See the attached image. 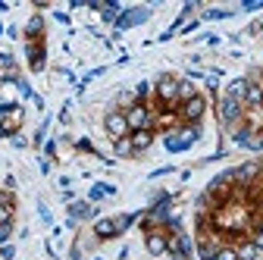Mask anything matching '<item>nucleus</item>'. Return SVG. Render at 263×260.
Instances as JSON below:
<instances>
[{"mask_svg":"<svg viewBox=\"0 0 263 260\" xmlns=\"http://www.w3.org/2000/svg\"><path fill=\"white\" fill-rule=\"evenodd\" d=\"M94 216H97V210H94L91 201H72V204H69V219H72V222H79V219H94Z\"/></svg>","mask_w":263,"mask_h":260,"instance_id":"obj_16","label":"nucleus"},{"mask_svg":"<svg viewBox=\"0 0 263 260\" xmlns=\"http://www.w3.org/2000/svg\"><path fill=\"white\" fill-rule=\"evenodd\" d=\"M154 97H157V104H160V107L176 110V107H179V76L163 72V76L154 82Z\"/></svg>","mask_w":263,"mask_h":260,"instance_id":"obj_1","label":"nucleus"},{"mask_svg":"<svg viewBox=\"0 0 263 260\" xmlns=\"http://www.w3.org/2000/svg\"><path fill=\"white\" fill-rule=\"evenodd\" d=\"M260 176H263V157H260Z\"/></svg>","mask_w":263,"mask_h":260,"instance_id":"obj_34","label":"nucleus"},{"mask_svg":"<svg viewBox=\"0 0 263 260\" xmlns=\"http://www.w3.org/2000/svg\"><path fill=\"white\" fill-rule=\"evenodd\" d=\"M257 198H263V179L257 182Z\"/></svg>","mask_w":263,"mask_h":260,"instance_id":"obj_33","label":"nucleus"},{"mask_svg":"<svg viewBox=\"0 0 263 260\" xmlns=\"http://www.w3.org/2000/svg\"><path fill=\"white\" fill-rule=\"evenodd\" d=\"M38 216H41V219H44V222H47V226H50V222H53V216H50V210H47V207H44V204H38Z\"/></svg>","mask_w":263,"mask_h":260,"instance_id":"obj_29","label":"nucleus"},{"mask_svg":"<svg viewBox=\"0 0 263 260\" xmlns=\"http://www.w3.org/2000/svg\"><path fill=\"white\" fill-rule=\"evenodd\" d=\"M128 138H132V147H135V154H144V151H151V144H154V128H141V132H132Z\"/></svg>","mask_w":263,"mask_h":260,"instance_id":"obj_17","label":"nucleus"},{"mask_svg":"<svg viewBox=\"0 0 263 260\" xmlns=\"http://www.w3.org/2000/svg\"><path fill=\"white\" fill-rule=\"evenodd\" d=\"M204 113H207V97H204V94H197V97H191V101H185V104L176 107V116H179L185 125H201Z\"/></svg>","mask_w":263,"mask_h":260,"instance_id":"obj_4","label":"nucleus"},{"mask_svg":"<svg viewBox=\"0 0 263 260\" xmlns=\"http://www.w3.org/2000/svg\"><path fill=\"white\" fill-rule=\"evenodd\" d=\"M16 219V198L13 191H0V226H7Z\"/></svg>","mask_w":263,"mask_h":260,"instance_id":"obj_13","label":"nucleus"},{"mask_svg":"<svg viewBox=\"0 0 263 260\" xmlns=\"http://www.w3.org/2000/svg\"><path fill=\"white\" fill-rule=\"evenodd\" d=\"M248 242H251V245H254V248L263 254V232L257 229V226H251V229H248Z\"/></svg>","mask_w":263,"mask_h":260,"instance_id":"obj_24","label":"nucleus"},{"mask_svg":"<svg viewBox=\"0 0 263 260\" xmlns=\"http://www.w3.org/2000/svg\"><path fill=\"white\" fill-rule=\"evenodd\" d=\"M113 191H116L113 185H94V188L88 191V201L94 204V201H101V198H107V194H113Z\"/></svg>","mask_w":263,"mask_h":260,"instance_id":"obj_22","label":"nucleus"},{"mask_svg":"<svg viewBox=\"0 0 263 260\" xmlns=\"http://www.w3.org/2000/svg\"><path fill=\"white\" fill-rule=\"evenodd\" d=\"M53 19H57V22H63V25H69V16H66V13H53Z\"/></svg>","mask_w":263,"mask_h":260,"instance_id":"obj_32","label":"nucleus"},{"mask_svg":"<svg viewBox=\"0 0 263 260\" xmlns=\"http://www.w3.org/2000/svg\"><path fill=\"white\" fill-rule=\"evenodd\" d=\"M113 154H116V157H122V160L135 157V147H132V138H119V141H113Z\"/></svg>","mask_w":263,"mask_h":260,"instance_id":"obj_21","label":"nucleus"},{"mask_svg":"<svg viewBox=\"0 0 263 260\" xmlns=\"http://www.w3.org/2000/svg\"><path fill=\"white\" fill-rule=\"evenodd\" d=\"M245 110H263V82H251V79H248Z\"/></svg>","mask_w":263,"mask_h":260,"instance_id":"obj_12","label":"nucleus"},{"mask_svg":"<svg viewBox=\"0 0 263 260\" xmlns=\"http://www.w3.org/2000/svg\"><path fill=\"white\" fill-rule=\"evenodd\" d=\"M25 57H28V66L31 72H41L44 69V41H25Z\"/></svg>","mask_w":263,"mask_h":260,"instance_id":"obj_11","label":"nucleus"},{"mask_svg":"<svg viewBox=\"0 0 263 260\" xmlns=\"http://www.w3.org/2000/svg\"><path fill=\"white\" fill-rule=\"evenodd\" d=\"M166 254H170L173 260H191V254H194L191 235H188V232H170V248H166Z\"/></svg>","mask_w":263,"mask_h":260,"instance_id":"obj_8","label":"nucleus"},{"mask_svg":"<svg viewBox=\"0 0 263 260\" xmlns=\"http://www.w3.org/2000/svg\"><path fill=\"white\" fill-rule=\"evenodd\" d=\"M91 232H94V238H97V242H110V238H116V235H119V232H116V222H113V216L97 219Z\"/></svg>","mask_w":263,"mask_h":260,"instance_id":"obj_14","label":"nucleus"},{"mask_svg":"<svg viewBox=\"0 0 263 260\" xmlns=\"http://www.w3.org/2000/svg\"><path fill=\"white\" fill-rule=\"evenodd\" d=\"M10 238H13V222L0 226V245H10Z\"/></svg>","mask_w":263,"mask_h":260,"instance_id":"obj_25","label":"nucleus"},{"mask_svg":"<svg viewBox=\"0 0 263 260\" xmlns=\"http://www.w3.org/2000/svg\"><path fill=\"white\" fill-rule=\"evenodd\" d=\"M191 97H197V85L191 79H179V104L191 101Z\"/></svg>","mask_w":263,"mask_h":260,"instance_id":"obj_20","label":"nucleus"},{"mask_svg":"<svg viewBox=\"0 0 263 260\" xmlns=\"http://www.w3.org/2000/svg\"><path fill=\"white\" fill-rule=\"evenodd\" d=\"M263 176H260V157H254V160H245L241 166H235L232 170V182H235V188H254L257 182H260Z\"/></svg>","mask_w":263,"mask_h":260,"instance_id":"obj_5","label":"nucleus"},{"mask_svg":"<svg viewBox=\"0 0 263 260\" xmlns=\"http://www.w3.org/2000/svg\"><path fill=\"white\" fill-rule=\"evenodd\" d=\"M44 154H47V157L57 154V141H47V144H44Z\"/></svg>","mask_w":263,"mask_h":260,"instance_id":"obj_31","label":"nucleus"},{"mask_svg":"<svg viewBox=\"0 0 263 260\" xmlns=\"http://www.w3.org/2000/svg\"><path fill=\"white\" fill-rule=\"evenodd\" d=\"M197 138H201V125H182V128H170L166 138H163V144H166L170 154H182V151H188Z\"/></svg>","mask_w":263,"mask_h":260,"instance_id":"obj_2","label":"nucleus"},{"mask_svg":"<svg viewBox=\"0 0 263 260\" xmlns=\"http://www.w3.org/2000/svg\"><path fill=\"white\" fill-rule=\"evenodd\" d=\"M235 254H238V260H260V257H263V254L248 242V235H241V238L235 242Z\"/></svg>","mask_w":263,"mask_h":260,"instance_id":"obj_18","label":"nucleus"},{"mask_svg":"<svg viewBox=\"0 0 263 260\" xmlns=\"http://www.w3.org/2000/svg\"><path fill=\"white\" fill-rule=\"evenodd\" d=\"M216 116H219V125L226 128V132H232L235 125L245 122V104L232 101V97H219L216 101Z\"/></svg>","mask_w":263,"mask_h":260,"instance_id":"obj_3","label":"nucleus"},{"mask_svg":"<svg viewBox=\"0 0 263 260\" xmlns=\"http://www.w3.org/2000/svg\"><path fill=\"white\" fill-rule=\"evenodd\" d=\"M232 16V10H207L204 13V19H229Z\"/></svg>","mask_w":263,"mask_h":260,"instance_id":"obj_26","label":"nucleus"},{"mask_svg":"<svg viewBox=\"0 0 263 260\" xmlns=\"http://www.w3.org/2000/svg\"><path fill=\"white\" fill-rule=\"evenodd\" d=\"M104 132L110 135V141H119V138H128L132 135V128H128L122 110H107V116H104Z\"/></svg>","mask_w":263,"mask_h":260,"instance_id":"obj_7","label":"nucleus"},{"mask_svg":"<svg viewBox=\"0 0 263 260\" xmlns=\"http://www.w3.org/2000/svg\"><path fill=\"white\" fill-rule=\"evenodd\" d=\"M10 144H13V147H28V138H25V135H19V132H16V135H13V138H10Z\"/></svg>","mask_w":263,"mask_h":260,"instance_id":"obj_28","label":"nucleus"},{"mask_svg":"<svg viewBox=\"0 0 263 260\" xmlns=\"http://www.w3.org/2000/svg\"><path fill=\"white\" fill-rule=\"evenodd\" d=\"M41 35H44V19L35 13L25 22V41H41Z\"/></svg>","mask_w":263,"mask_h":260,"instance_id":"obj_19","label":"nucleus"},{"mask_svg":"<svg viewBox=\"0 0 263 260\" xmlns=\"http://www.w3.org/2000/svg\"><path fill=\"white\" fill-rule=\"evenodd\" d=\"M154 110L147 107V104H135V107H128L125 110V122H128V128H132V132H141V128H154Z\"/></svg>","mask_w":263,"mask_h":260,"instance_id":"obj_6","label":"nucleus"},{"mask_svg":"<svg viewBox=\"0 0 263 260\" xmlns=\"http://www.w3.org/2000/svg\"><path fill=\"white\" fill-rule=\"evenodd\" d=\"M151 16V10H144V7H125L119 16H116V31H125V28H135V25H141L144 19Z\"/></svg>","mask_w":263,"mask_h":260,"instance_id":"obj_10","label":"nucleus"},{"mask_svg":"<svg viewBox=\"0 0 263 260\" xmlns=\"http://www.w3.org/2000/svg\"><path fill=\"white\" fill-rule=\"evenodd\" d=\"M213 260H238V254H235V245H222V248L213 254Z\"/></svg>","mask_w":263,"mask_h":260,"instance_id":"obj_23","label":"nucleus"},{"mask_svg":"<svg viewBox=\"0 0 263 260\" xmlns=\"http://www.w3.org/2000/svg\"><path fill=\"white\" fill-rule=\"evenodd\" d=\"M16 257V248L13 245H0V260H13Z\"/></svg>","mask_w":263,"mask_h":260,"instance_id":"obj_27","label":"nucleus"},{"mask_svg":"<svg viewBox=\"0 0 263 260\" xmlns=\"http://www.w3.org/2000/svg\"><path fill=\"white\" fill-rule=\"evenodd\" d=\"M245 94H248V76L232 79L226 85V91H222V97H232V101H238V104H245Z\"/></svg>","mask_w":263,"mask_h":260,"instance_id":"obj_15","label":"nucleus"},{"mask_svg":"<svg viewBox=\"0 0 263 260\" xmlns=\"http://www.w3.org/2000/svg\"><path fill=\"white\" fill-rule=\"evenodd\" d=\"M170 248V232L166 229H147L144 232V251L151 257H163Z\"/></svg>","mask_w":263,"mask_h":260,"instance_id":"obj_9","label":"nucleus"},{"mask_svg":"<svg viewBox=\"0 0 263 260\" xmlns=\"http://www.w3.org/2000/svg\"><path fill=\"white\" fill-rule=\"evenodd\" d=\"M66 260H82V251L79 248H69V257H66Z\"/></svg>","mask_w":263,"mask_h":260,"instance_id":"obj_30","label":"nucleus"}]
</instances>
